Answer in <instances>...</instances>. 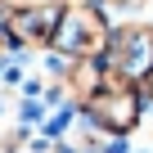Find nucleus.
I'll use <instances>...</instances> for the list:
<instances>
[{
  "instance_id": "obj_1",
  "label": "nucleus",
  "mask_w": 153,
  "mask_h": 153,
  "mask_svg": "<svg viewBox=\"0 0 153 153\" xmlns=\"http://www.w3.org/2000/svg\"><path fill=\"white\" fill-rule=\"evenodd\" d=\"M86 113L104 126V131H131L135 126V117H140V99L131 95V90H95L90 95V104H86Z\"/></svg>"
},
{
  "instance_id": "obj_2",
  "label": "nucleus",
  "mask_w": 153,
  "mask_h": 153,
  "mask_svg": "<svg viewBox=\"0 0 153 153\" xmlns=\"http://www.w3.org/2000/svg\"><path fill=\"white\" fill-rule=\"evenodd\" d=\"M149 95H153V81H149Z\"/></svg>"
}]
</instances>
